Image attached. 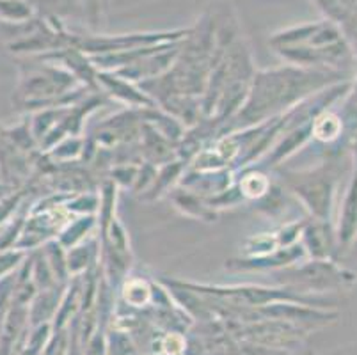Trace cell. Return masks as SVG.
<instances>
[{"mask_svg": "<svg viewBox=\"0 0 357 355\" xmlns=\"http://www.w3.org/2000/svg\"><path fill=\"white\" fill-rule=\"evenodd\" d=\"M271 45L283 61L301 68L342 71L352 57L342 36L327 24L288 29L272 36Z\"/></svg>", "mask_w": 357, "mask_h": 355, "instance_id": "2", "label": "cell"}, {"mask_svg": "<svg viewBox=\"0 0 357 355\" xmlns=\"http://www.w3.org/2000/svg\"><path fill=\"white\" fill-rule=\"evenodd\" d=\"M343 102L350 103V105H357V77H354L352 80H350L349 94H347Z\"/></svg>", "mask_w": 357, "mask_h": 355, "instance_id": "20", "label": "cell"}, {"mask_svg": "<svg viewBox=\"0 0 357 355\" xmlns=\"http://www.w3.org/2000/svg\"><path fill=\"white\" fill-rule=\"evenodd\" d=\"M275 275L283 278V282L290 288L313 295L350 288L357 282V273L340 265L336 259H303L288 269L278 270Z\"/></svg>", "mask_w": 357, "mask_h": 355, "instance_id": "4", "label": "cell"}, {"mask_svg": "<svg viewBox=\"0 0 357 355\" xmlns=\"http://www.w3.org/2000/svg\"><path fill=\"white\" fill-rule=\"evenodd\" d=\"M187 167H189V162L183 160V158H174L167 164L158 165L153 183L141 195V201H155L167 195L171 188L176 187Z\"/></svg>", "mask_w": 357, "mask_h": 355, "instance_id": "9", "label": "cell"}, {"mask_svg": "<svg viewBox=\"0 0 357 355\" xmlns=\"http://www.w3.org/2000/svg\"><path fill=\"white\" fill-rule=\"evenodd\" d=\"M306 250L301 242L288 247H279L265 256H242V258L226 259V270L231 272H278V270L288 269L295 263L306 259Z\"/></svg>", "mask_w": 357, "mask_h": 355, "instance_id": "5", "label": "cell"}, {"mask_svg": "<svg viewBox=\"0 0 357 355\" xmlns=\"http://www.w3.org/2000/svg\"><path fill=\"white\" fill-rule=\"evenodd\" d=\"M96 224H98V215H79V217H73L55 240L59 242V246L64 250H68L71 247L86 242L89 236H93V229L96 227Z\"/></svg>", "mask_w": 357, "mask_h": 355, "instance_id": "11", "label": "cell"}, {"mask_svg": "<svg viewBox=\"0 0 357 355\" xmlns=\"http://www.w3.org/2000/svg\"><path fill=\"white\" fill-rule=\"evenodd\" d=\"M281 185L297 197L307 211V217L333 220L340 178L333 164H322L304 171H281Z\"/></svg>", "mask_w": 357, "mask_h": 355, "instance_id": "3", "label": "cell"}, {"mask_svg": "<svg viewBox=\"0 0 357 355\" xmlns=\"http://www.w3.org/2000/svg\"><path fill=\"white\" fill-rule=\"evenodd\" d=\"M301 246L306 250L307 258L336 259L340 246H337L334 222L306 217L303 233H301Z\"/></svg>", "mask_w": 357, "mask_h": 355, "instance_id": "6", "label": "cell"}, {"mask_svg": "<svg viewBox=\"0 0 357 355\" xmlns=\"http://www.w3.org/2000/svg\"><path fill=\"white\" fill-rule=\"evenodd\" d=\"M243 256H265V254L272 252V250L279 249L278 239H275V231L274 233H259L252 234L245 240L243 243Z\"/></svg>", "mask_w": 357, "mask_h": 355, "instance_id": "17", "label": "cell"}, {"mask_svg": "<svg viewBox=\"0 0 357 355\" xmlns=\"http://www.w3.org/2000/svg\"><path fill=\"white\" fill-rule=\"evenodd\" d=\"M100 259V240L96 236H89L86 242L71 247L66 250V269L70 278H79L87 270L98 263Z\"/></svg>", "mask_w": 357, "mask_h": 355, "instance_id": "10", "label": "cell"}, {"mask_svg": "<svg viewBox=\"0 0 357 355\" xmlns=\"http://www.w3.org/2000/svg\"><path fill=\"white\" fill-rule=\"evenodd\" d=\"M25 252L18 250L15 247L9 249H0V279L8 278L11 273H15L20 266V262H24Z\"/></svg>", "mask_w": 357, "mask_h": 355, "instance_id": "18", "label": "cell"}, {"mask_svg": "<svg viewBox=\"0 0 357 355\" xmlns=\"http://www.w3.org/2000/svg\"><path fill=\"white\" fill-rule=\"evenodd\" d=\"M84 6L87 18L91 20V24H96V20L100 16V0H80Z\"/></svg>", "mask_w": 357, "mask_h": 355, "instance_id": "19", "label": "cell"}, {"mask_svg": "<svg viewBox=\"0 0 357 355\" xmlns=\"http://www.w3.org/2000/svg\"><path fill=\"white\" fill-rule=\"evenodd\" d=\"M347 80L343 71L301 68L294 64L255 71L245 102L238 112L220 128L219 135L236 132L281 116L291 107L333 84ZM217 135V137H219Z\"/></svg>", "mask_w": 357, "mask_h": 355, "instance_id": "1", "label": "cell"}, {"mask_svg": "<svg viewBox=\"0 0 357 355\" xmlns=\"http://www.w3.org/2000/svg\"><path fill=\"white\" fill-rule=\"evenodd\" d=\"M345 133V125L340 112L327 109L313 119V141L322 144H334Z\"/></svg>", "mask_w": 357, "mask_h": 355, "instance_id": "13", "label": "cell"}, {"mask_svg": "<svg viewBox=\"0 0 357 355\" xmlns=\"http://www.w3.org/2000/svg\"><path fill=\"white\" fill-rule=\"evenodd\" d=\"M86 142L87 139L84 135H71L63 139L61 142L54 146L50 151L43 153L47 158H52V162L57 164H64V162H77L82 158L86 153Z\"/></svg>", "mask_w": 357, "mask_h": 355, "instance_id": "14", "label": "cell"}, {"mask_svg": "<svg viewBox=\"0 0 357 355\" xmlns=\"http://www.w3.org/2000/svg\"><path fill=\"white\" fill-rule=\"evenodd\" d=\"M235 183L238 187L240 194H242L243 201H258L263 195L267 194L271 188L272 180L271 176H267L263 171L256 167L243 169V171L236 172Z\"/></svg>", "mask_w": 357, "mask_h": 355, "instance_id": "12", "label": "cell"}, {"mask_svg": "<svg viewBox=\"0 0 357 355\" xmlns=\"http://www.w3.org/2000/svg\"><path fill=\"white\" fill-rule=\"evenodd\" d=\"M167 197L171 199V203L174 204L176 210H180L181 213L190 217V219L203 220V222H215L217 217H219V213L208 206L203 195L196 194V192L189 190V188L180 187V185L171 188Z\"/></svg>", "mask_w": 357, "mask_h": 355, "instance_id": "8", "label": "cell"}, {"mask_svg": "<svg viewBox=\"0 0 357 355\" xmlns=\"http://www.w3.org/2000/svg\"><path fill=\"white\" fill-rule=\"evenodd\" d=\"M123 297L134 308H142L153 297V286L142 278H130L123 282Z\"/></svg>", "mask_w": 357, "mask_h": 355, "instance_id": "15", "label": "cell"}, {"mask_svg": "<svg viewBox=\"0 0 357 355\" xmlns=\"http://www.w3.org/2000/svg\"><path fill=\"white\" fill-rule=\"evenodd\" d=\"M96 84H98V91L102 94L114 98L123 105L130 107V109H146V107H153L157 103L137 86V84L130 82L121 75L114 73V71H100L96 75Z\"/></svg>", "mask_w": 357, "mask_h": 355, "instance_id": "7", "label": "cell"}, {"mask_svg": "<svg viewBox=\"0 0 357 355\" xmlns=\"http://www.w3.org/2000/svg\"><path fill=\"white\" fill-rule=\"evenodd\" d=\"M32 18V8L25 0H0V22L27 24Z\"/></svg>", "mask_w": 357, "mask_h": 355, "instance_id": "16", "label": "cell"}]
</instances>
